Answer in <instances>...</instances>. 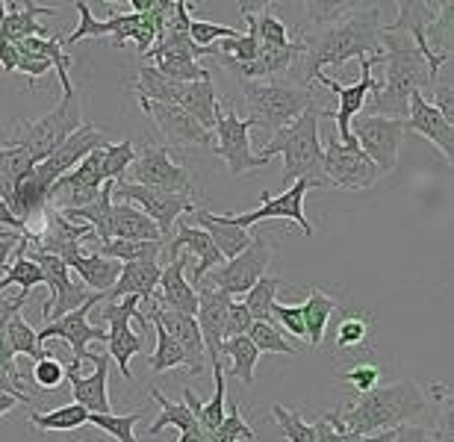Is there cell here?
I'll return each mask as SVG.
<instances>
[{
  "label": "cell",
  "instance_id": "6da1fadb",
  "mask_svg": "<svg viewBox=\"0 0 454 442\" xmlns=\"http://www.w3.org/2000/svg\"><path fill=\"white\" fill-rule=\"evenodd\" d=\"M380 9L378 6H360L354 4L348 15L337 18L331 24H319L316 30H307L298 44L301 57L293 66L301 74L295 77V86L307 89V83H316L325 66H342L354 57H375L380 53Z\"/></svg>",
  "mask_w": 454,
  "mask_h": 442
},
{
  "label": "cell",
  "instance_id": "7a4b0ae2",
  "mask_svg": "<svg viewBox=\"0 0 454 442\" xmlns=\"http://www.w3.org/2000/svg\"><path fill=\"white\" fill-rule=\"evenodd\" d=\"M375 66H384V77H375V86H372L366 101V115H384V119L407 121V101H411V95L437 83L428 59L419 53L411 35L398 33L393 27H380V53H375Z\"/></svg>",
  "mask_w": 454,
  "mask_h": 442
},
{
  "label": "cell",
  "instance_id": "3957f363",
  "mask_svg": "<svg viewBox=\"0 0 454 442\" xmlns=\"http://www.w3.org/2000/svg\"><path fill=\"white\" fill-rule=\"evenodd\" d=\"M428 401H425L422 386L416 381H395L389 386H375L366 395H360L351 407L325 413L340 434H384L402 425H413L416 416H422Z\"/></svg>",
  "mask_w": 454,
  "mask_h": 442
},
{
  "label": "cell",
  "instance_id": "277c9868",
  "mask_svg": "<svg viewBox=\"0 0 454 442\" xmlns=\"http://www.w3.org/2000/svg\"><path fill=\"white\" fill-rule=\"evenodd\" d=\"M319 106H307L293 124L271 133L262 145V159H271L275 153L284 157V186H293L295 180H313L316 186L328 183L322 177V139H319Z\"/></svg>",
  "mask_w": 454,
  "mask_h": 442
},
{
  "label": "cell",
  "instance_id": "5b68a950",
  "mask_svg": "<svg viewBox=\"0 0 454 442\" xmlns=\"http://www.w3.org/2000/svg\"><path fill=\"white\" fill-rule=\"evenodd\" d=\"M80 128H83V104H80V95L74 89V92L62 95V101L51 112H44L42 119L15 121L12 145H21L33 157L35 166H39L42 159H48Z\"/></svg>",
  "mask_w": 454,
  "mask_h": 442
},
{
  "label": "cell",
  "instance_id": "8992f818",
  "mask_svg": "<svg viewBox=\"0 0 454 442\" xmlns=\"http://www.w3.org/2000/svg\"><path fill=\"white\" fill-rule=\"evenodd\" d=\"M245 104H248V119L254 121V128H262L271 133L284 130L286 124H293L307 106H313V92L301 89L295 83H242Z\"/></svg>",
  "mask_w": 454,
  "mask_h": 442
},
{
  "label": "cell",
  "instance_id": "52a82bcc",
  "mask_svg": "<svg viewBox=\"0 0 454 442\" xmlns=\"http://www.w3.org/2000/svg\"><path fill=\"white\" fill-rule=\"evenodd\" d=\"M98 306H101V319L110 322V333H106L110 357L115 360V366L124 381H133L130 357L142 354V330H145V324H148L142 301L136 295H124V298L104 301Z\"/></svg>",
  "mask_w": 454,
  "mask_h": 442
},
{
  "label": "cell",
  "instance_id": "ba28073f",
  "mask_svg": "<svg viewBox=\"0 0 454 442\" xmlns=\"http://www.w3.org/2000/svg\"><path fill=\"white\" fill-rule=\"evenodd\" d=\"M251 130H254L251 119H242V115H236V110H231V106L224 110L219 104V110H215V124H213V151L227 162V171H231L233 177L269 166V159H262L254 153Z\"/></svg>",
  "mask_w": 454,
  "mask_h": 442
},
{
  "label": "cell",
  "instance_id": "9c48e42d",
  "mask_svg": "<svg viewBox=\"0 0 454 442\" xmlns=\"http://www.w3.org/2000/svg\"><path fill=\"white\" fill-rule=\"evenodd\" d=\"M351 139L357 142V148L375 162V168L384 171L398 168V151L404 142V121L398 119H384V115H366L360 112L351 121Z\"/></svg>",
  "mask_w": 454,
  "mask_h": 442
},
{
  "label": "cell",
  "instance_id": "30bf717a",
  "mask_svg": "<svg viewBox=\"0 0 454 442\" xmlns=\"http://www.w3.org/2000/svg\"><path fill=\"white\" fill-rule=\"evenodd\" d=\"M30 260H35V266H39L42 272V283L48 286V304H44V324L48 322H57L62 315H68L71 310H77V306H83L89 301H104L106 295L101 292H89L86 286H80L71 281V268L62 263L59 257L53 254H33Z\"/></svg>",
  "mask_w": 454,
  "mask_h": 442
},
{
  "label": "cell",
  "instance_id": "8fae6325",
  "mask_svg": "<svg viewBox=\"0 0 454 442\" xmlns=\"http://www.w3.org/2000/svg\"><path fill=\"white\" fill-rule=\"evenodd\" d=\"M127 171H130V183L136 186H148V189H160V192H175L186 198L195 195L189 171L168 157L166 145H145L136 153L133 166Z\"/></svg>",
  "mask_w": 454,
  "mask_h": 442
},
{
  "label": "cell",
  "instance_id": "7c38bea8",
  "mask_svg": "<svg viewBox=\"0 0 454 442\" xmlns=\"http://www.w3.org/2000/svg\"><path fill=\"white\" fill-rule=\"evenodd\" d=\"M113 198H118V201H124V204H139V210L157 224L162 239L171 237V228L177 224V219H184L186 213L195 210L192 198L160 192V189H148V186H136L130 180H118Z\"/></svg>",
  "mask_w": 454,
  "mask_h": 442
},
{
  "label": "cell",
  "instance_id": "4fadbf2b",
  "mask_svg": "<svg viewBox=\"0 0 454 442\" xmlns=\"http://www.w3.org/2000/svg\"><path fill=\"white\" fill-rule=\"evenodd\" d=\"M316 83H322L325 89H331V92L340 97V110H333V112L322 110V119L337 121L340 142L345 148H357V142L351 139L348 128H351V121L363 112V106H366V101H369L372 86H375V57H360V80H357V83L342 86L328 74H319V77H316Z\"/></svg>",
  "mask_w": 454,
  "mask_h": 442
},
{
  "label": "cell",
  "instance_id": "5bb4252c",
  "mask_svg": "<svg viewBox=\"0 0 454 442\" xmlns=\"http://www.w3.org/2000/svg\"><path fill=\"white\" fill-rule=\"evenodd\" d=\"M310 189H316L313 180H295L293 186H286L284 192L271 198L269 192L260 195V210L254 213H227V219L233 224H239V228H254V224L260 221H269V219H286V221H295L298 228H301L304 237H313V224L307 221L304 215V198Z\"/></svg>",
  "mask_w": 454,
  "mask_h": 442
},
{
  "label": "cell",
  "instance_id": "9a60e30c",
  "mask_svg": "<svg viewBox=\"0 0 454 442\" xmlns=\"http://www.w3.org/2000/svg\"><path fill=\"white\" fill-rule=\"evenodd\" d=\"M271 263V248L266 237H251V245L236 254L233 260H224V266H219L210 275L213 290H222L231 298L245 295L262 275H269Z\"/></svg>",
  "mask_w": 454,
  "mask_h": 442
},
{
  "label": "cell",
  "instance_id": "2e32d148",
  "mask_svg": "<svg viewBox=\"0 0 454 442\" xmlns=\"http://www.w3.org/2000/svg\"><path fill=\"white\" fill-rule=\"evenodd\" d=\"M98 304H104V301H89L83 306H77V310H71L68 315H62V319L48 322L44 328L35 330V342H39V348H44V342L53 339V337L66 339L71 345V363L68 366L80 372V366H83V360L89 354V342H106V330L95 328V324L89 322V315H92V310Z\"/></svg>",
  "mask_w": 454,
  "mask_h": 442
},
{
  "label": "cell",
  "instance_id": "e0dca14e",
  "mask_svg": "<svg viewBox=\"0 0 454 442\" xmlns=\"http://www.w3.org/2000/svg\"><path fill=\"white\" fill-rule=\"evenodd\" d=\"M380 171L375 168L366 153L360 148H345L342 142L333 136L322 151V177L340 189H369L375 186Z\"/></svg>",
  "mask_w": 454,
  "mask_h": 442
},
{
  "label": "cell",
  "instance_id": "ac0fdd59",
  "mask_svg": "<svg viewBox=\"0 0 454 442\" xmlns=\"http://www.w3.org/2000/svg\"><path fill=\"white\" fill-rule=\"evenodd\" d=\"M139 106L145 110V115L157 124L162 139H166L171 148L213 145V133L201 128V124H198L186 110H180L177 104H157V101H145V97H139Z\"/></svg>",
  "mask_w": 454,
  "mask_h": 442
},
{
  "label": "cell",
  "instance_id": "d6986e66",
  "mask_svg": "<svg viewBox=\"0 0 454 442\" xmlns=\"http://www.w3.org/2000/svg\"><path fill=\"white\" fill-rule=\"evenodd\" d=\"M104 145H110V139H106L92 121H83V128H80L77 133H71V136L62 142L48 159H42L39 166H33V171H35V177L51 189L62 174H68L80 159H86L89 153L104 148Z\"/></svg>",
  "mask_w": 454,
  "mask_h": 442
},
{
  "label": "cell",
  "instance_id": "ffe728a7",
  "mask_svg": "<svg viewBox=\"0 0 454 442\" xmlns=\"http://www.w3.org/2000/svg\"><path fill=\"white\" fill-rule=\"evenodd\" d=\"M89 363H95L92 375H80L77 368L66 366V381L71 384V395L74 404L86 407L89 413H113L110 392H106V381H110V354H86Z\"/></svg>",
  "mask_w": 454,
  "mask_h": 442
},
{
  "label": "cell",
  "instance_id": "44dd1931",
  "mask_svg": "<svg viewBox=\"0 0 454 442\" xmlns=\"http://www.w3.org/2000/svg\"><path fill=\"white\" fill-rule=\"evenodd\" d=\"M198 292V328H201V339H204V348H207V360H222V342H224V315H227V306H231L233 298L222 292V290H213V286H195Z\"/></svg>",
  "mask_w": 454,
  "mask_h": 442
},
{
  "label": "cell",
  "instance_id": "7402d4cb",
  "mask_svg": "<svg viewBox=\"0 0 454 442\" xmlns=\"http://www.w3.org/2000/svg\"><path fill=\"white\" fill-rule=\"evenodd\" d=\"M145 315H148L151 322H160L162 328L168 330V337L186 351V357H189V375H201L204 372V363H207V348H204L201 328H198L195 315L160 310V306H153V304H151V313H145Z\"/></svg>",
  "mask_w": 454,
  "mask_h": 442
},
{
  "label": "cell",
  "instance_id": "603a6c76",
  "mask_svg": "<svg viewBox=\"0 0 454 442\" xmlns=\"http://www.w3.org/2000/svg\"><path fill=\"white\" fill-rule=\"evenodd\" d=\"M404 128H411V130L419 133V136L431 139L434 145L446 153L449 162L454 159V124L442 119L437 106H431V101L422 92H413L411 101H407Z\"/></svg>",
  "mask_w": 454,
  "mask_h": 442
},
{
  "label": "cell",
  "instance_id": "cb8c5ba5",
  "mask_svg": "<svg viewBox=\"0 0 454 442\" xmlns=\"http://www.w3.org/2000/svg\"><path fill=\"white\" fill-rule=\"evenodd\" d=\"M153 306L171 313L195 315L198 313V292L186 281V254H177L168 260V266L160 275V295H153Z\"/></svg>",
  "mask_w": 454,
  "mask_h": 442
},
{
  "label": "cell",
  "instance_id": "d4e9b609",
  "mask_svg": "<svg viewBox=\"0 0 454 442\" xmlns=\"http://www.w3.org/2000/svg\"><path fill=\"white\" fill-rule=\"evenodd\" d=\"M180 251H186V254L198 257V268H195L192 281H189L192 286H201L204 275L210 272V268L224 263V257L219 254V248L213 245V239L207 237L201 228H192V224H184V221L177 224V230L171 233V239H168V254L177 257Z\"/></svg>",
  "mask_w": 454,
  "mask_h": 442
},
{
  "label": "cell",
  "instance_id": "484cf974",
  "mask_svg": "<svg viewBox=\"0 0 454 442\" xmlns=\"http://www.w3.org/2000/svg\"><path fill=\"white\" fill-rule=\"evenodd\" d=\"M160 275H162L160 260H139V263H124L121 275H118L115 286H113L110 292H106L104 301H115V298L136 295L139 301L151 304L153 295H157Z\"/></svg>",
  "mask_w": 454,
  "mask_h": 442
},
{
  "label": "cell",
  "instance_id": "4316f807",
  "mask_svg": "<svg viewBox=\"0 0 454 442\" xmlns=\"http://www.w3.org/2000/svg\"><path fill=\"white\" fill-rule=\"evenodd\" d=\"M192 219L198 228L213 239V245L219 248V254L224 260H233L236 254H242V251L251 245V233L239 228V224H233L227 215H215L210 210H204V206H195Z\"/></svg>",
  "mask_w": 454,
  "mask_h": 442
},
{
  "label": "cell",
  "instance_id": "83f0119b",
  "mask_svg": "<svg viewBox=\"0 0 454 442\" xmlns=\"http://www.w3.org/2000/svg\"><path fill=\"white\" fill-rule=\"evenodd\" d=\"M113 192H115V183H106L101 186V192L95 195L92 204L80 206V210H59L66 215L68 221H77V224H86V228H92L98 245H104V242L113 239Z\"/></svg>",
  "mask_w": 454,
  "mask_h": 442
},
{
  "label": "cell",
  "instance_id": "f1b7e54d",
  "mask_svg": "<svg viewBox=\"0 0 454 442\" xmlns=\"http://www.w3.org/2000/svg\"><path fill=\"white\" fill-rule=\"evenodd\" d=\"M62 263L68 268H74V272L83 277L89 292H101V295L110 292L118 281V275H121V263L98 257V254H86V251H74V254L62 257Z\"/></svg>",
  "mask_w": 454,
  "mask_h": 442
},
{
  "label": "cell",
  "instance_id": "f546056e",
  "mask_svg": "<svg viewBox=\"0 0 454 442\" xmlns=\"http://www.w3.org/2000/svg\"><path fill=\"white\" fill-rule=\"evenodd\" d=\"M113 239H136V242H160L162 233L157 230L148 215L139 206L115 201L113 204ZM166 242V239H162Z\"/></svg>",
  "mask_w": 454,
  "mask_h": 442
},
{
  "label": "cell",
  "instance_id": "4dcf8cb0",
  "mask_svg": "<svg viewBox=\"0 0 454 442\" xmlns=\"http://www.w3.org/2000/svg\"><path fill=\"white\" fill-rule=\"evenodd\" d=\"M57 9L39 4H12L6 6V18L0 24V42H24L30 35H42L39 15H53Z\"/></svg>",
  "mask_w": 454,
  "mask_h": 442
},
{
  "label": "cell",
  "instance_id": "1f68e13d",
  "mask_svg": "<svg viewBox=\"0 0 454 442\" xmlns=\"http://www.w3.org/2000/svg\"><path fill=\"white\" fill-rule=\"evenodd\" d=\"M239 12L245 18V24H248V33L257 35L260 48H289V44H293V39H289V33H286V24L275 15L271 6H262L260 12L242 6Z\"/></svg>",
  "mask_w": 454,
  "mask_h": 442
},
{
  "label": "cell",
  "instance_id": "d6a6232c",
  "mask_svg": "<svg viewBox=\"0 0 454 442\" xmlns=\"http://www.w3.org/2000/svg\"><path fill=\"white\" fill-rule=\"evenodd\" d=\"M222 354L231 357V368H227V375L236 377V381H242L245 386H251L257 381V363H260V351L257 345L248 339V333L245 337H233V339H224L222 342Z\"/></svg>",
  "mask_w": 454,
  "mask_h": 442
},
{
  "label": "cell",
  "instance_id": "836d02e7",
  "mask_svg": "<svg viewBox=\"0 0 454 442\" xmlns=\"http://www.w3.org/2000/svg\"><path fill=\"white\" fill-rule=\"evenodd\" d=\"M333 310H337V301L331 295H325L319 286H310V298L301 304L304 313V328H307V342L310 348H319L325 339V330H328V322Z\"/></svg>",
  "mask_w": 454,
  "mask_h": 442
},
{
  "label": "cell",
  "instance_id": "e575fe53",
  "mask_svg": "<svg viewBox=\"0 0 454 442\" xmlns=\"http://www.w3.org/2000/svg\"><path fill=\"white\" fill-rule=\"evenodd\" d=\"M166 242H136V239H110L104 245H98L92 254L115 260V263H139V260H160Z\"/></svg>",
  "mask_w": 454,
  "mask_h": 442
},
{
  "label": "cell",
  "instance_id": "d590c367",
  "mask_svg": "<svg viewBox=\"0 0 454 442\" xmlns=\"http://www.w3.org/2000/svg\"><path fill=\"white\" fill-rule=\"evenodd\" d=\"M151 399L160 404V416L153 419L151 428H148L151 437L162 434L166 428H177L180 434H184V430H192V428H201V425H198V419L192 416V413H189L186 404L166 399V395H162V390H157V386H151Z\"/></svg>",
  "mask_w": 454,
  "mask_h": 442
},
{
  "label": "cell",
  "instance_id": "8d00e7d4",
  "mask_svg": "<svg viewBox=\"0 0 454 442\" xmlns=\"http://www.w3.org/2000/svg\"><path fill=\"white\" fill-rule=\"evenodd\" d=\"M0 345H4V351H9L12 357H18V354L33 357V363L48 354L44 348H39V342H35V330L27 324V319L21 313H15L12 319L6 322L4 333H0Z\"/></svg>",
  "mask_w": 454,
  "mask_h": 442
},
{
  "label": "cell",
  "instance_id": "74e56055",
  "mask_svg": "<svg viewBox=\"0 0 454 442\" xmlns=\"http://www.w3.org/2000/svg\"><path fill=\"white\" fill-rule=\"evenodd\" d=\"M35 166L33 157L27 153L21 145H0V201L9 206V198H12V186L18 183V177L27 174Z\"/></svg>",
  "mask_w": 454,
  "mask_h": 442
},
{
  "label": "cell",
  "instance_id": "f35d334b",
  "mask_svg": "<svg viewBox=\"0 0 454 442\" xmlns=\"http://www.w3.org/2000/svg\"><path fill=\"white\" fill-rule=\"evenodd\" d=\"M213 381H215V392H213V399L210 401H201V410L195 413V419H198V425H201V430L207 437L213 439L215 434V428L224 422V384H227V377H224V363L222 360H213Z\"/></svg>",
  "mask_w": 454,
  "mask_h": 442
},
{
  "label": "cell",
  "instance_id": "ab89813d",
  "mask_svg": "<svg viewBox=\"0 0 454 442\" xmlns=\"http://www.w3.org/2000/svg\"><path fill=\"white\" fill-rule=\"evenodd\" d=\"M278 290H280V277L278 275H262L257 283L245 292V310L251 313L254 322H271V306L278 301Z\"/></svg>",
  "mask_w": 454,
  "mask_h": 442
},
{
  "label": "cell",
  "instance_id": "60d3db41",
  "mask_svg": "<svg viewBox=\"0 0 454 442\" xmlns=\"http://www.w3.org/2000/svg\"><path fill=\"white\" fill-rule=\"evenodd\" d=\"M148 322H151V319H148ZM153 328H157V348H153V354L148 357L151 372H153V375H162V372H168V368H180V366H186V368H189L186 351L180 348L177 342L168 337V330L162 328L160 322H153Z\"/></svg>",
  "mask_w": 454,
  "mask_h": 442
},
{
  "label": "cell",
  "instance_id": "b9f144b4",
  "mask_svg": "<svg viewBox=\"0 0 454 442\" xmlns=\"http://www.w3.org/2000/svg\"><path fill=\"white\" fill-rule=\"evenodd\" d=\"M89 422V410L80 404H66L51 413H30V425L39 430H80Z\"/></svg>",
  "mask_w": 454,
  "mask_h": 442
},
{
  "label": "cell",
  "instance_id": "7bdbcfd3",
  "mask_svg": "<svg viewBox=\"0 0 454 442\" xmlns=\"http://www.w3.org/2000/svg\"><path fill=\"white\" fill-rule=\"evenodd\" d=\"M248 339L257 345L260 354H286V357L298 354V348L289 345L284 330H280L275 322H251Z\"/></svg>",
  "mask_w": 454,
  "mask_h": 442
},
{
  "label": "cell",
  "instance_id": "ee69618b",
  "mask_svg": "<svg viewBox=\"0 0 454 442\" xmlns=\"http://www.w3.org/2000/svg\"><path fill=\"white\" fill-rule=\"evenodd\" d=\"M142 419V410L127 413V416H115V413H89V425L110 434L115 442H139L136 439V425Z\"/></svg>",
  "mask_w": 454,
  "mask_h": 442
},
{
  "label": "cell",
  "instance_id": "f6af8a7d",
  "mask_svg": "<svg viewBox=\"0 0 454 442\" xmlns=\"http://www.w3.org/2000/svg\"><path fill=\"white\" fill-rule=\"evenodd\" d=\"M133 159H136V145H133L130 139L110 142V145H104V157H101V174H104V180H110V183L124 180V171L133 166Z\"/></svg>",
  "mask_w": 454,
  "mask_h": 442
},
{
  "label": "cell",
  "instance_id": "bcb514c9",
  "mask_svg": "<svg viewBox=\"0 0 454 442\" xmlns=\"http://www.w3.org/2000/svg\"><path fill=\"white\" fill-rule=\"evenodd\" d=\"M186 33H189V39L198 44V48H215V42H231V39H239V35H242L236 27L198 21V18H189Z\"/></svg>",
  "mask_w": 454,
  "mask_h": 442
},
{
  "label": "cell",
  "instance_id": "7dc6e473",
  "mask_svg": "<svg viewBox=\"0 0 454 442\" xmlns=\"http://www.w3.org/2000/svg\"><path fill=\"white\" fill-rule=\"evenodd\" d=\"M271 419L278 422L280 434H284L289 442H316V428L310 425V422L301 419V413H293L286 407H280V404H275V410H271Z\"/></svg>",
  "mask_w": 454,
  "mask_h": 442
},
{
  "label": "cell",
  "instance_id": "c3c4849f",
  "mask_svg": "<svg viewBox=\"0 0 454 442\" xmlns=\"http://www.w3.org/2000/svg\"><path fill=\"white\" fill-rule=\"evenodd\" d=\"M151 66L166 80H175V83H198V80L210 77V71L204 66H198L195 59H160V62H151Z\"/></svg>",
  "mask_w": 454,
  "mask_h": 442
},
{
  "label": "cell",
  "instance_id": "681fc988",
  "mask_svg": "<svg viewBox=\"0 0 454 442\" xmlns=\"http://www.w3.org/2000/svg\"><path fill=\"white\" fill-rule=\"evenodd\" d=\"M236 439H251V442L257 439V430L242 419L239 401L231 404V410L224 413V422L215 428V434H213V442H236Z\"/></svg>",
  "mask_w": 454,
  "mask_h": 442
},
{
  "label": "cell",
  "instance_id": "f907efd6",
  "mask_svg": "<svg viewBox=\"0 0 454 442\" xmlns=\"http://www.w3.org/2000/svg\"><path fill=\"white\" fill-rule=\"evenodd\" d=\"M372 339V322L363 319V315H348V319L340 322L337 328V348H363Z\"/></svg>",
  "mask_w": 454,
  "mask_h": 442
},
{
  "label": "cell",
  "instance_id": "816d5d0a",
  "mask_svg": "<svg viewBox=\"0 0 454 442\" xmlns=\"http://www.w3.org/2000/svg\"><path fill=\"white\" fill-rule=\"evenodd\" d=\"M33 381L39 390H59L62 381H66V363H59L57 354H44L42 360H35L33 366Z\"/></svg>",
  "mask_w": 454,
  "mask_h": 442
},
{
  "label": "cell",
  "instance_id": "f5cc1de1",
  "mask_svg": "<svg viewBox=\"0 0 454 442\" xmlns=\"http://www.w3.org/2000/svg\"><path fill=\"white\" fill-rule=\"evenodd\" d=\"M271 322H275L278 328H286V333H293V337L307 339L301 306H286V304H278L275 301V306H271Z\"/></svg>",
  "mask_w": 454,
  "mask_h": 442
},
{
  "label": "cell",
  "instance_id": "db71d44e",
  "mask_svg": "<svg viewBox=\"0 0 454 442\" xmlns=\"http://www.w3.org/2000/svg\"><path fill=\"white\" fill-rule=\"evenodd\" d=\"M342 377H345V384H348L357 395H366L369 390H375V386H378L380 368L375 363H357V366H351Z\"/></svg>",
  "mask_w": 454,
  "mask_h": 442
},
{
  "label": "cell",
  "instance_id": "11a10c76",
  "mask_svg": "<svg viewBox=\"0 0 454 442\" xmlns=\"http://www.w3.org/2000/svg\"><path fill=\"white\" fill-rule=\"evenodd\" d=\"M251 313L245 310L242 301H231L227 306V315H224V339H233V337H245L251 330Z\"/></svg>",
  "mask_w": 454,
  "mask_h": 442
},
{
  "label": "cell",
  "instance_id": "9f6ffc18",
  "mask_svg": "<svg viewBox=\"0 0 454 442\" xmlns=\"http://www.w3.org/2000/svg\"><path fill=\"white\" fill-rule=\"evenodd\" d=\"M53 66L44 57H35V53H27V50H21L18 48V66H15V71H21V74L30 80H42L44 74H48Z\"/></svg>",
  "mask_w": 454,
  "mask_h": 442
},
{
  "label": "cell",
  "instance_id": "6f0895ef",
  "mask_svg": "<svg viewBox=\"0 0 454 442\" xmlns=\"http://www.w3.org/2000/svg\"><path fill=\"white\" fill-rule=\"evenodd\" d=\"M431 106H437L442 119L454 124V89H451L449 74L442 77V83H434V104Z\"/></svg>",
  "mask_w": 454,
  "mask_h": 442
},
{
  "label": "cell",
  "instance_id": "680465c9",
  "mask_svg": "<svg viewBox=\"0 0 454 442\" xmlns=\"http://www.w3.org/2000/svg\"><path fill=\"white\" fill-rule=\"evenodd\" d=\"M27 295L30 292H24V290H18V295L15 292H0V333H4V328H6V322L12 319L15 313H21V306L27 304Z\"/></svg>",
  "mask_w": 454,
  "mask_h": 442
},
{
  "label": "cell",
  "instance_id": "91938a15",
  "mask_svg": "<svg viewBox=\"0 0 454 442\" xmlns=\"http://www.w3.org/2000/svg\"><path fill=\"white\" fill-rule=\"evenodd\" d=\"M428 428H422V425H402V428H395V437L393 442H428Z\"/></svg>",
  "mask_w": 454,
  "mask_h": 442
},
{
  "label": "cell",
  "instance_id": "94428289",
  "mask_svg": "<svg viewBox=\"0 0 454 442\" xmlns=\"http://www.w3.org/2000/svg\"><path fill=\"white\" fill-rule=\"evenodd\" d=\"M313 428H316V442H342V434L325 419V413L313 422Z\"/></svg>",
  "mask_w": 454,
  "mask_h": 442
},
{
  "label": "cell",
  "instance_id": "6125c7cd",
  "mask_svg": "<svg viewBox=\"0 0 454 442\" xmlns=\"http://www.w3.org/2000/svg\"><path fill=\"white\" fill-rule=\"evenodd\" d=\"M15 66H18V44L0 42V68H4L6 74H15Z\"/></svg>",
  "mask_w": 454,
  "mask_h": 442
},
{
  "label": "cell",
  "instance_id": "be15d7a7",
  "mask_svg": "<svg viewBox=\"0 0 454 442\" xmlns=\"http://www.w3.org/2000/svg\"><path fill=\"white\" fill-rule=\"evenodd\" d=\"M15 404H30V401L18 399V395H9V392H0V416H4V413H9V410H12Z\"/></svg>",
  "mask_w": 454,
  "mask_h": 442
},
{
  "label": "cell",
  "instance_id": "e7e4bbea",
  "mask_svg": "<svg viewBox=\"0 0 454 442\" xmlns=\"http://www.w3.org/2000/svg\"><path fill=\"white\" fill-rule=\"evenodd\" d=\"M177 442H213V439L207 437L201 428H192V430H184V434L177 437Z\"/></svg>",
  "mask_w": 454,
  "mask_h": 442
},
{
  "label": "cell",
  "instance_id": "03108f58",
  "mask_svg": "<svg viewBox=\"0 0 454 442\" xmlns=\"http://www.w3.org/2000/svg\"><path fill=\"white\" fill-rule=\"evenodd\" d=\"M4 18H6V0H0V24H4Z\"/></svg>",
  "mask_w": 454,
  "mask_h": 442
},
{
  "label": "cell",
  "instance_id": "003e7915",
  "mask_svg": "<svg viewBox=\"0 0 454 442\" xmlns=\"http://www.w3.org/2000/svg\"><path fill=\"white\" fill-rule=\"evenodd\" d=\"M428 442H440V439H428Z\"/></svg>",
  "mask_w": 454,
  "mask_h": 442
}]
</instances>
